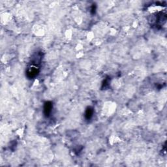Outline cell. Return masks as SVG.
Returning <instances> with one entry per match:
<instances>
[{
	"instance_id": "cell-1",
	"label": "cell",
	"mask_w": 167,
	"mask_h": 167,
	"mask_svg": "<svg viewBox=\"0 0 167 167\" xmlns=\"http://www.w3.org/2000/svg\"><path fill=\"white\" fill-rule=\"evenodd\" d=\"M52 108H53V104L51 103V102L48 101L44 103V108H43V112H44V116L46 117H48L50 114L52 113Z\"/></svg>"
},
{
	"instance_id": "cell-2",
	"label": "cell",
	"mask_w": 167,
	"mask_h": 167,
	"mask_svg": "<svg viewBox=\"0 0 167 167\" xmlns=\"http://www.w3.org/2000/svg\"><path fill=\"white\" fill-rule=\"evenodd\" d=\"M94 113L93 108H91V107H88V108L86 109V110L85 112V114H84V116H85V118L87 120H89L92 118H93Z\"/></svg>"
}]
</instances>
